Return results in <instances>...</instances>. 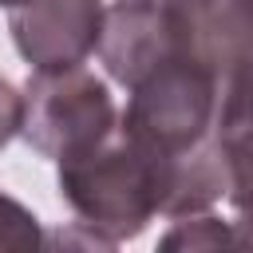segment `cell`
Here are the masks:
<instances>
[{"label": "cell", "mask_w": 253, "mask_h": 253, "mask_svg": "<svg viewBox=\"0 0 253 253\" xmlns=\"http://www.w3.org/2000/svg\"><path fill=\"white\" fill-rule=\"evenodd\" d=\"M55 166V186L75 213V225L95 233L107 249L134 241L154 217H162L166 170L142 142L123 130V123L91 150Z\"/></svg>", "instance_id": "1"}, {"label": "cell", "mask_w": 253, "mask_h": 253, "mask_svg": "<svg viewBox=\"0 0 253 253\" xmlns=\"http://www.w3.org/2000/svg\"><path fill=\"white\" fill-rule=\"evenodd\" d=\"M119 126V107L111 87L79 67L63 71H32L24 83V123L20 138L51 162L75 158L103 142Z\"/></svg>", "instance_id": "2"}, {"label": "cell", "mask_w": 253, "mask_h": 253, "mask_svg": "<svg viewBox=\"0 0 253 253\" xmlns=\"http://www.w3.org/2000/svg\"><path fill=\"white\" fill-rule=\"evenodd\" d=\"M103 24V0H16L8 8L12 43L32 71H63L87 63L99 51Z\"/></svg>", "instance_id": "3"}, {"label": "cell", "mask_w": 253, "mask_h": 253, "mask_svg": "<svg viewBox=\"0 0 253 253\" xmlns=\"http://www.w3.org/2000/svg\"><path fill=\"white\" fill-rule=\"evenodd\" d=\"M170 8L198 59H206L217 75L253 55V0H150Z\"/></svg>", "instance_id": "4"}, {"label": "cell", "mask_w": 253, "mask_h": 253, "mask_svg": "<svg viewBox=\"0 0 253 253\" xmlns=\"http://www.w3.org/2000/svg\"><path fill=\"white\" fill-rule=\"evenodd\" d=\"M217 146L229 162V186L253 178V55L221 75Z\"/></svg>", "instance_id": "5"}, {"label": "cell", "mask_w": 253, "mask_h": 253, "mask_svg": "<svg viewBox=\"0 0 253 253\" xmlns=\"http://www.w3.org/2000/svg\"><path fill=\"white\" fill-rule=\"evenodd\" d=\"M43 241H47V237H43L40 217H36L24 202H16L12 194L0 190V249L24 253V249H40Z\"/></svg>", "instance_id": "6"}, {"label": "cell", "mask_w": 253, "mask_h": 253, "mask_svg": "<svg viewBox=\"0 0 253 253\" xmlns=\"http://www.w3.org/2000/svg\"><path fill=\"white\" fill-rule=\"evenodd\" d=\"M12 4H16V0H0V8H12Z\"/></svg>", "instance_id": "7"}]
</instances>
